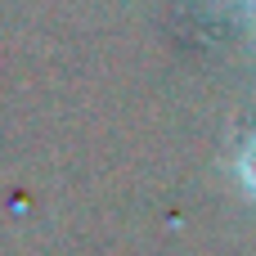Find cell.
I'll use <instances>...</instances> for the list:
<instances>
[{
  "mask_svg": "<svg viewBox=\"0 0 256 256\" xmlns=\"http://www.w3.org/2000/svg\"><path fill=\"white\" fill-rule=\"evenodd\" d=\"M238 180L248 184V194H256V140L243 148V158H238Z\"/></svg>",
  "mask_w": 256,
  "mask_h": 256,
  "instance_id": "obj_1",
  "label": "cell"
}]
</instances>
